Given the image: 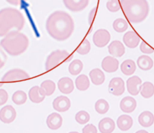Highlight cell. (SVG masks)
<instances>
[{
  "label": "cell",
  "mask_w": 154,
  "mask_h": 133,
  "mask_svg": "<svg viewBox=\"0 0 154 133\" xmlns=\"http://www.w3.org/2000/svg\"><path fill=\"white\" fill-rule=\"evenodd\" d=\"M90 49L91 45L90 42L87 39H85L77 48L76 52L80 55H85L90 52Z\"/></svg>",
  "instance_id": "obj_34"
},
{
  "label": "cell",
  "mask_w": 154,
  "mask_h": 133,
  "mask_svg": "<svg viewBox=\"0 0 154 133\" xmlns=\"http://www.w3.org/2000/svg\"><path fill=\"white\" fill-rule=\"evenodd\" d=\"M82 133H97L96 127L93 124L86 125L82 130Z\"/></svg>",
  "instance_id": "obj_37"
},
{
  "label": "cell",
  "mask_w": 154,
  "mask_h": 133,
  "mask_svg": "<svg viewBox=\"0 0 154 133\" xmlns=\"http://www.w3.org/2000/svg\"><path fill=\"white\" fill-rule=\"evenodd\" d=\"M133 125V120L132 117L127 114L120 116L117 120V127L123 131L129 130Z\"/></svg>",
  "instance_id": "obj_21"
},
{
  "label": "cell",
  "mask_w": 154,
  "mask_h": 133,
  "mask_svg": "<svg viewBox=\"0 0 154 133\" xmlns=\"http://www.w3.org/2000/svg\"><path fill=\"white\" fill-rule=\"evenodd\" d=\"M89 76L92 83L96 85L103 84L105 79L103 72L98 68L92 69L89 73Z\"/></svg>",
  "instance_id": "obj_23"
},
{
  "label": "cell",
  "mask_w": 154,
  "mask_h": 133,
  "mask_svg": "<svg viewBox=\"0 0 154 133\" xmlns=\"http://www.w3.org/2000/svg\"><path fill=\"white\" fill-rule=\"evenodd\" d=\"M75 86L79 91H85L90 86V81L88 76L84 74L80 75L75 79Z\"/></svg>",
  "instance_id": "obj_26"
},
{
  "label": "cell",
  "mask_w": 154,
  "mask_h": 133,
  "mask_svg": "<svg viewBox=\"0 0 154 133\" xmlns=\"http://www.w3.org/2000/svg\"><path fill=\"white\" fill-rule=\"evenodd\" d=\"M75 23L67 12L58 10L51 13L46 22V29L49 35L58 41H64L72 34Z\"/></svg>",
  "instance_id": "obj_1"
},
{
  "label": "cell",
  "mask_w": 154,
  "mask_h": 133,
  "mask_svg": "<svg viewBox=\"0 0 154 133\" xmlns=\"http://www.w3.org/2000/svg\"><path fill=\"white\" fill-rule=\"evenodd\" d=\"M16 117V111L14 108L10 105H7L0 110V120L4 123L13 122Z\"/></svg>",
  "instance_id": "obj_9"
},
{
  "label": "cell",
  "mask_w": 154,
  "mask_h": 133,
  "mask_svg": "<svg viewBox=\"0 0 154 133\" xmlns=\"http://www.w3.org/2000/svg\"><path fill=\"white\" fill-rule=\"evenodd\" d=\"M135 63L130 59L125 60L120 65L122 72L127 76L132 75L136 70Z\"/></svg>",
  "instance_id": "obj_25"
},
{
  "label": "cell",
  "mask_w": 154,
  "mask_h": 133,
  "mask_svg": "<svg viewBox=\"0 0 154 133\" xmlns=\"http://www.w3.org/2000/svg\"><path fill=\"white\" fill-rule=\"evenodd\" d=\"M107 9L111 12H116L120 9L119 0H108L106 4Z\"/></svg>",
  "instance_id": "obj_35"
},
{
  "label": "cell",
  "mask_w": 154,
  "mask_h": 133,
  "mask_svg": "<svg viewBox=\"0 0 154 133\" xmlns=\"http://www.w3.org/2000/svg\"><path fill=\"white\" fill-rule=\"evenodd\" d=\"M119 62L118 60L111 56L105 57L102 61V69L108 73H113L118 70Z\"/></svg>",
  "instance_id": "obj_13"
},
{
  "label": "cell",
  "mask_w": 154,
  "mask_h": 133,
  "mask_svg": "<svg viewBox=\"0 0 154 133\" xmlns=\"http://www.w3.org/2000/svg\"><path fill=\"white\" fill-rule=\"evenodd\" d=\"M141 95L144 98H150L154 94V85L149 81L144 82L141 86Z\"/></svg>",
  "instance_id": "obj_27"
},
{
  "label": "cell",
  "mask_w": 154,
  "mask_h": 133,
  "mask_svg": "<svg viewBox=\"0 0 154 133\" xmlns=\"http://www.w3.org/2000/svg\"><path fill=\"white\" fill-rule=\"evenodd\" d=\"M70 55L66 50H56L52 52L48 57L45 62V70L49 71L63 62H68L72 59Z\"/></svg>",
  "instance_id": "obj_5"
},
{
  "label": "cell",
  "mask_w": 154,
  "mask_h": 133,
  "mask_svg": "<svg viewBox=\"0 0 154 133\" xmlns=\"http://www.w3.org/2000/svg\"><path fill=\"white\" fill-rule=\"evenodd\" d=\"M123 42L129 48H135L140 42V37L134 31L126 32L123 37Z\"/></svg>",
  "instance_id": "obj_14"
},
{
  "label": "cell",
  "mask_w": 154,
  "mask_h": 133,
  "mask_svg": "<svg viewBox=\"0 0 154 133\" xmlns=\"http://www.w3.org/2000/svg\"><path fill=\"white\" fill-rule=\"evenodd\" d=\"M82 69H83V63L79 59H76L72 61L70 63L68 67L69 73L71 75L74 76L79 74V73L82 71Z\"/></svg>",
  "instance_id": "obj_29"
},
{
  "label": "cell",
  "mask_w": 154,
  "mask_h": 133,
  "mask_svg": "<svg viewBox=\"0 0 154 133\" xmlns=\"http://www.w3.org/2000/svg\"><path fill=\"white\" fill-rule=\"evenodd\" d=\"M137 107V101L132 96H125L120 102L121 110L126 113L133 112Z\"/></svg>",
  "instance_id": "obj_18"
},
{
  "label": "cell",
  "mask_w": 154,
  "mask_h": 133,
  "mask_svg": "<svg viewBox=\"0 0 154 133\" xmlns=\"http://www.w3.org/2000/svg\"><path fill=\"white\" fill-rule=\"evenodd\" d=\"M29 43V39L26 35L16 31L5 36L0 41V45L10 55L17 56L26 50Z\"/></svg>",
  "instance_id": "obj_4"
},
{
  "label": "cell",
  "mask_w": 154,
  "mask_h": 133,
  "mask_svg": "<svg viewBox=\"0 0 154 133\" xmlns=\"http://www.w3.org/2000/svg\"><path fill=\"white\" fill-rule=\"evenodd\" d=\"M120 4L126 19L131 23H140L149 14V5L147 0H120Z\"/></svg>",
  "instance_id": "obj_3"
},
{
  "label": "cell",
  "mask_w": 154,
  "mask_h": 133,
  "mask_svg": "<svg viewBox=\"0 0 154 133\" xmlns=\"http://www.w3.org/2000/svg\"><path fill=\"white\" fill-rule=\"evenodd\" d=\"M63 123V118L61 116L57 113H52L48 115L46 119V125L48 127L52 130L59 129Z\"/></svg>",
  "instance_id": "obj_17"
},
{
  "label": "cell",
  "mask_w": 154,
  "mask_h": 133,
  "mask_svg": "<svg viewBox=\"0 0 154 133\" xmlns=\"http://www.w3.org/2000/svg\"><path fill=\"white\" fill-rule=\"evenodd\" d=\"M64 5L72 11H80L85 8L89 3V0H63Z\"/></svg>",
  "instance_id": "obj_12"
},
{
  "label": "cell",
  "mask_w": 154,
  "mask_h": 133,
  "mask_svg": "<svg viewBox=\"0 0 154 133\" xmlns=\"http://www.w3.org/2000/svg\"><path fill=\"white\" fill-rule=\"evenodd\" d=\"M75 118V120L80 125H84L90 120V116L87 111L84 110H81L76 114Z\"/></svg>",
  "instance_id": "obj_33"
},
{
  "label": "cell",
  "mask_w": 154,
  "mask_h": 133,
  "mask_svg": "<svg viewBox=\"0 0 154 133\" xmlns=\"http://www.w3.org/2000/svg\"><path fill=\"white\" fill-rule=\"evenodd\" d=\"M140 51L144 54H152L153 52H154V49L151 48L148 44H147L146 42H144V41H142L141 44H140Z\"/></svg>",
  "instance_id": "obj_36"
},
{
  "label": "cell",
  "mask_w": 154,
  "mask_h": 133,
  "mask_svg": "<svg viewBox=\"0 0 154 133\" xmlns=\"http://www.w3.org/2000/svg\"><path fill=\"white\" fill-rule=\"evenodd\" d=\"M135 133H149L147 131H146V130H143V129H141V130H139V131H137Z\"/></svg>",
  "instance_id": "obj_42"
},
{
  "label": "cell",
  "mask_w": 154,
  "mask_h": 133,
  "mask_svg": "<svg viewBox=\"0 0 154 133\" xmlns=\"http://www.w3.org/2000/svg\"><path fill=\"white\" fill-rule=\"evenodd\" d=\"M69 133H79V132H76V131H72V132H69Z\"/></svg>",
  "instance_id": "obj_43"
},
{
  "label": "cell",
  "mask_w": 154,
  "mask_h": 133,
  "mask_svg": "<svg viewBox=\"0 0 154 133\" xmlns=\"http://www.w3.org/2000/svg\"><path fill=\"white\" fill-rule=\"evenodd\" d=\"M8 3L13 5H19L23 1H25L27 0H5Z\"/></svg>",
  "instance_id": "obj_41"
},
{
  "label": "cell",
  "mask_w": 154,
  "mask_h": 133,
  "mask_svg": "<svg viewBox=\"0 0 154 133\" xmlns=\"http://www.w3.org/2000/svg\"><path fill=\"white\" fill-rule=\"evenodd\" d=\"M108 52L114 57H121L125 52L123 44L119 40H114L108 45Z\"/></svg>",
  "instance_id": "obj_16"
},
{
  "label": "cell",
  "mask_w": 154,
  "mask_h": 133,
  "mask_svg": "<svg viewBox=\"0 0 154 133\" xmlns=\"http://www.w3.org/2000/svg\"><path fill=\"white\" fill-rule=\"evenodd\" d=\"M11 99L17 105H21L25 104L27 100V95L22 90H17L12 95Z\"/></svg>",
  "instance_id": "obj_30"
},
{
  "label": "cell",
  "mask_w": 154,
  "mask_h": 133,
  "mask_svg": "<svg viewBox=\"0 0 154 133\" xmlns=\"http://www.w3.org/2000/svg\"><path fill=\"white\" fill-rule=\"evenodd\" d=\"M28 96L29 100L35 104L42 102L46 96L41 88L37 85L33 86L30 88L28 91Z\"/></svg>",
  "instance_id": "obj_19"
},
{
  "label": "cell",
  "mask_w": 154,
  "mask_h": 133,
  "mask_svg": "<svg viewBox=\"0 0 154 133\" xmlns=\"http://www.w3.org/2000/svg\"><path fill=\"white\" fill-rule=\"evenodd\" d=\"M113 29L117 32H123L125 31L128 27L127 22L122 18L116 19L112 23Z\"/></svg>",
  "instance_id": "obj_32"
},
{
  "label": "cell",
  "mask_w": 154,
  "mask_h": 133,
  "mask_svg": "<svg viewBox=\"0 0 154 133\" xmlns=\"http://www.w3.org/2000/svg\"><path fill=\"white\" fill-rule=\"evenodd\" d=\"M96 11V8L94 7V8H93L91 10V11H90V13L89 14V16H88V23L90 24H91L92 22H93V19H94V16H95Z\"/></svg>",
  "instance_id": "obj_40"
},
{
  "label": "cell",
  "mask_w": 154,
  "mask_h": 133,
  "mask_svg": "<svg viewBox=\"0 0 154 133\" xmlns=\"http://www.w3.org/2000/svg\"><path fill=\"white\" fill-rule=\"evenodd\" d=\"M109 108V105L108 102L103 99L97 100L94 105V109L96 111L100 114H105L108 111Z\"/></svg>",
  "instance_id": "obj_31"
},
{
  "label": "cell",
  "mask_w": 154,
  "mask_h": 133,
  "mask_svg": "<svg viewBox=\"0 0 154 133\" xmlns=\"http://www.w3.org/2000/svg\"><path fill=\"white\" fill-rule=\"evenodd\" d=\"M25 20L23 14L17 9L7 7L0 10V37L21 31Z\"/></svg>",
  "instance_id": "obj_2"
},
{
  "label": "cell",
  "mask_w": 154,
  "mask_h": 133,
  "mask_svg": "<svg viewBox=\"0 0 154 133\" xmlns=\"http://www.w3.org/2000/svg\"><path fill=\"white\" fill-rule=\"evenodd\" d=\"M8 95L4 89H0V106L4 105L8 101Z\"/></svg>",
  "instance_id": "obj_38"
},
{
  "label": "cell",
  "mask_w": 154,
  "mask_h": 133,
  "mask_svg": "<svg viewBox=\"0 0 154 133\" xmlns=\"http://www.w3.org/2000/svg\"><path fill=\"white\" fill-rule=\"evenodd\" d=\"M138 67L143 70H149L153 66V60L147 55H143L140 56L137 61Z\"/></svg>",
  "instance_id": "obj_24"
},
{
  "label": "cell",
  "mask_w": 154,
  "mask_h": 133,
  "mask_svg": "<svg viewBox=\"0 0 154 133\" xmlns=\"http://www.w3.org/2000/svg\"><path fill=\"white\" fill-rule=\"evenodd\" d=\"M115 122L109 117H104L100 120L98 128L101 133H112L115 129Z\"/></svg>",
  "instance_id": "obj_20"
},
{
  "label": "cell",
  "mask_w": 154,
  "mask_h": 133,
  "mask_svg": "<svg viewBox=\"0 0 154 133\" xmlns=\"http://www.w3.org/2000/svg\"><path fill=\"white\" fill-rule=\"evenodd\" d=\"M140 125L143 127H149L154 123V115L149 111H144L140 113L138 118Z\"/></svg>",
  "instance_id": "obj_22"
},
{
  "label": "cell",
  "mask_w": 154,
  "mask_h": 133,
  "mask_svg": "<svg viewBox=\"0 0 154 133\" xmlns=\"http://www.w3.org/2000/svg\"><path fill=\"white\" fill-rule=\"evenodd\" d=\"M40 87L46 96H49L54 93L56 88V85L53 81L47 79L41 83Z\"/></svg>",
  "instance_id": "obj_28"
},
{
  "label": "cell",
  "mask_w": 154,
  "mask_h": 133,
  "mask_svg": "<svg viewBox=\"0 0 154 133\" xmlns=\"http://www.w3.org/2000/svg\"><path fill=\"white\" fill-rule=\"evenodd\" d=\"M142 81L137 76H132L126 81L127 90L132 96H137L140 91Z\"/></svg>",
  "instance_id": "obj_10"
},
{
  "label": "cell",
  "mask_w": 154,
  "mask_h": 133,
  "mask_svg": "<svg viewBox=\"0 0 154 133\" xmlns=\"http://www.w3.org/2000/svg\"><path fill=\"white\" fill-rule=\"evenodd\" d=\"M7 61V55L0 45V69L3 67Z\"/></svg>",
  "instance_id": "obj_39"
},
{
  "label": "cell",
  "mask_w": 154,
  "mask_h": 133,
  "mask_svg": "<svg viewBox=\"0 0 154 133\" xmlns=\"http://www.w3.org/2000/svg\"><path fill=\"white\" fill-rule=\"evenodd\" d=\"M58 90L63 94L71 93L74 90V84L72 79L69 77L60 78L57 83Z\"/></svg>",
  "instance_id": "obj_15"
},
{
  "label": "cell",
  "mask_w": 154,
  "mask_h": 133,
  "mask_svg": "<svg viewBox=\"0 0 154 133\" xmlns=\"http://www.w3.org/2000/svg\"><path fill=\"white\" fill-rule=\"evenodd\" d=\"M111 39V35L108 31L105 29L97 30L93 36V42L98 48L105 46Z\"/></svg>",
  "instance_id": "obj_7"
},
{
  "label": "cell",
  "mask_w": 154,
  "mask_h": 133,
  "mask_svg": "<svg viewBox=\"0 0 154 133\" xmlns=\"http://www.w3.org/2000/svg\"><path fill=\"white\" fill-rule=\"evenodd\" d=\"M125 90V82L122 78L114 77L111 79L108 85V91L111 94L114 96H120Z\"/></svg>",
  "instance_id": "obj_8"
},
{
  "label": "cell",
  "mask_w": 154,
  "mask_h": 133,
  "mask_svg": "<svg viewBox=\"0 0 154 133\" xmlns=\"http://www.w3.org/2000/svg\"><path fill=\"white\" fill-rule=\"evenodd\" d=\"M29 75L25 70L20 69H13L7 72L2 76V82H16L27 79Z\"/></svg>",
  "instance_id": "obj_6"
},
{
  "label": "cell",
  "mask_w": 154,
  "mask_h": 133,
  "mask_svg": "<svg viewBox=\"0 0 154 133\" xmlns=\"http://www.w3.org/2000/svg\"><path fill=\"white\" fill-rule=\"evenodd\" d=\"M71 105L70 99L66 96H59L54 99L52 102L54 109L58 112H65L67 111Z\"/></svg>",
  "instance_id": "obj_11"
},
{
  "label": "cell",
  "mask_w": 154,
  "mask_h": 133,
  "mask_svg": "<svg viewBox=\"0 0 154 133\" xmlns=\"http://www.w3.org/2000/svg\"><path fill=\"white\" fill-rule=\"evenodd\" d=\"M3 85V83H2V82H0V87H2Z\"/></svg>",
  "instance_id": "obj_44"
}]
</instances>
